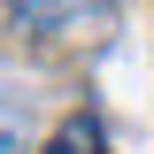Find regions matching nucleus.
<instances>
[{"instance_id": "nucleus-1", "label": "nucleus", "mask_w": 154, "mask_h": 154, "mask_svg": "<svg viewBox=\"0 0 154 154\" xmlns=\"http://www.w3.org/2000/svg\"><path fill=\"white\" fill-rule=\"evenodd\" d=\"M8 23L31 31V38H62V31L108 23V8H93V0H8Z\"/></svg>"}, {"instance_id": "nucleus-3", "label": "nucleus", "mask_w": 154, "mask_h": 154, "mask_svg": "<svg viewBox=\"0 0 154 154\" xmlns=\"http://www.w3.org/2000/svg\"><path fill=\"white\" fill-rule=\"evenodd\" d=\"M23 146H31V100L0 85V154H23Z\"/></svg>"}, {"instance_id": "nucleus-4", "label": "nucleus", "mask_w": 154, "mask_h": 154, "mask_svg": "<svg viewBox=\"0 0 154 154\" xmlns=\"http://www.w3.org/2000/svg\"><path fill=\"white\" fill-rule=\"evenodd\" d=\"M93 8H116V0H93Z\"/></svg>"}, {"instance_id": "nucleus-2", "label": "nucleus", "mask_w": 154, "mask_h": 154, "mask_svg": "<svg viewBox=\"0 0 154 154\" xmlns=\"http://www.w3.org/2000/svg\"><path fill=\"white\" fill-rule=\"evenodd\" d=\"M46 154H108V131H100V116H62V131L46 139Z\"/></svg>"}]
</instances>
